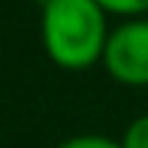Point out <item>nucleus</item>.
<instances>
[{"label":"nucleus","instance_id":"f257e3e1","mask_svg":"<svg viewBox=\"0 0 148 148\" xmlns=\"http://www.w3.org/2000/svg\"><path fill=\"white\" fill-rule=\"evenodd\" d=\"M109 12L97 0H45L42 6V49L60 70H88L106 55Z\"/></svg>","mask_w":148,"mask_h":148},{"label":"nucleus","instance_id":"f03ea898","mask_svg":"<svg viewBox=\"0 0 148 148\" xmlns=\"http://www.w3.org/2000/svg\"><path fill=\"white\" fill-rule=\"evenodd\" d=\"M103 66L121 85L148 88V18H130L109 33Z\"/></svg>","mask_w":148,"mask_h":148},{"label":"nucleus","instance_id":"7ed1b4c3","mask_svg":"<svg viewBox=\"0 0 148 148\" xmlns=\"http://www.w3.org/2000/svg\"><path fill=\"white\" fill-rule=\"evenodd\" d=\"M124 148H148V115H139L127 124L124 136H121Z\"/></svg>","mask_w":148,"mask_h":148},{"label":"nucleus","instance_id":"20e7f679","mask_svg":"<svg viewBox=\"0 0 148 148\" xmlns=\"http://www.w3.org/2000/svg\"><path fill=\"white\" fill-rule=\"evenodd\" d=\"M106 12L112 15H127V18H136L148 12V0H97Z\"/></svg>","mask_w":148,"mask_h":148},{"label":"nucleus","instance_id":"39448f33","mask_svg":"<svg viewBox=\"0 0 148 148\" xmlns=\"http://www.w3.org/2000/svg\"><path fill=\"white\" fill-rule=\"evenodd\" d=\"M58 148H124L121 142H115V139L109 136H94V133H82V136H70L64 139Z\"/></svg>","mask_w":148,"mask_h":148}]
</instances>
